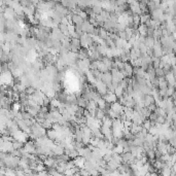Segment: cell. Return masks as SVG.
Segmentation results:
<instances>
[{"mask_svg": "<svg viewBox=\"0 0 176 176\" xmlns=\"http://www.w3.org/2000/svg\"><path fill=\"white\" fill-rule=\"evenodd\" d=\"M13 142V141H5L3 138H1V140H0V149H1V151L11 153L13 150H15Z\"/></svg>", "mask_w": 176, "mask_h": 176, "instance_id": "1", "label": "cell"}, {"mask_svg": "<svg viewBox=\"0 0 176 176\" xmlns=\"http://www.w3.org/2000/svg\"><path fill=\"white\" fill-rule=\"evenodd\" d=\"M80 28H82L84 33H89V34H93L95 29H96L94 25H93L90 21H87V20H84V23H82V26H80Z\"/></svg>", "mask_w": 176, "mask_h": 176, "instance_id": "2", "label": "cell"}, {"mask_svg": "<svg viewBox=\"0 0 176 176\" xmlns=\"http://www.w3.org/2000/svg\"><path fill=\"white\" fill-rule=\"evenodd\" d=\"M3 15H4L6 20H16L17 13L15 11V9L13 7H11V6L5 7V9L3 11Z\"/></svg>", "mask_w": 176, "mask_h": 176, "instance_id": "3", "label": "cell"}, {"mask_svg": "<svg viewBox=\"0 0 176 176\" xmlns=\"http://www.w3.org/2000/svg\"><path fill=\"white\" fill-rule=\"evenodd\" d=\"M104 99H105V101L107 103H113L116 102V101H118V96L116 95V93L114 92H110V91H108L107 93H106L104 96H102Z\"/></svg>", "mask_w": 176, "mask_h": 176, "instance_id": "4", "label": "cell"}, {"mask_svg": "<svg viewBox=\"0 0 176 176\" xmlns=\"http://www.w3.org/2000/svg\"><path fill=\"white\" fill-rule=\"evenodd\" d=\"M111 109H112L114 112L118 113V116H121L122 113L124 112V105L122 104L121 102L116 101V102L111 103Z\"/></svg>", "mask_w": 176, "mask_h": 176, "instance_id": "5", "label": "cell"}, {"mask_svg": "<svg viewBox=\"0 0 176 176\" xmlns=\"http://www.w3.org/2000/svg\"><path fill=\"white\" fill-rule=\"evenodd\" d=\"M86 161L87 159L84 158V157H82V155H77L76 158L73 159V162L75 164V166H77L78 168H84V165H86Z\"/></svg>", "mask_w": 176, "mask_h": 176, "instance_id": "6", "label": "cell"}, {"mask_svg": "<svg viewBox=\"0 0 176 176\" xmlns=\"http://www.w3.org/2000/svg\"><path fill=\"white\" fill-rule=\"evenodd\" d=\"M101 80H102L104 84H109L112 82V74H111V72H105V73L102 74V78H101Z\"/></svg>", "mask_w": 176, "mask_h": 176, "instance_id": "7", "label": "cell"}, {"mask_svg": "<svg viewBox=\"0 0 176 176\" xmlns=\"http://www.w3.org/2000/svg\"><path fill=\"white\" fill-rule=\"evenodd\" d=\"M84 19L82 17H80L78 13H73V16H72V22L75 26H82V24L84 23Z\"/></svg>", "mask_w": 176, "mask_h": 176, "instance_id": "8", "label": "cell"}, {"mask_svg": "<svg viewBox=\"0 0 176 176\" xmlns=\"http://www.w3.org/2000/svg\"><path fill=\"white\" fill-rule=\"evenodd\" d=\"M86 77H87V80L89 84H96V82H97V78L95 77L94 73H93V71L92 70H89L87 72V74H86Z\"/></svg>", "mask_w": 176, "mask_h": 176, "instance_id": "9", "label": "cell"}, {"mask_svg": "<svg viewBox=\"0 0 176 176\" xmlns=\"http://www.w3.org/2000/svg\"><path fill=\"white\" fill-rule=\"evenodd\" d=\"M46 136L48 137L50 139L56 141V140H57V137H58V132L56 131V130H54L53 128H52V129H48L46 132Z\"/></svg>", "mask_w": 176, "mask_h": 176, "instance_id": "10", "label": "cell"}, {"mask_svg": "<svg viewBox=\"0 0 176 176\" xmlns=\"http://www.w3.org/2000/svg\"><path fill=\"white\" fill-rule=\"evenodd\" d=\"M125 70H126L127 74H128V77L132 76L134 74V68L132 67L131 63H128V62H125Z\"/></svg>", "mask_w": 176, "mask_h": 176, "instance_id": "11", "label": "cell"}, {"mask_svg": "<svg viewBox=\"0 0 176 176\" xmlns=\"http://www.w3.org/2000/svg\"><path fill=\"white\" fill-rule=\"evenodd\" d=\"M127 43H128V40L123 39V38H120V37H118V39L116 40V47H118V48H125V46L127 45Z\"/></svg>", "mask_w": 176, "mask_h": 176, "instance_id": "12", "label": "cell"}, {"mask_svg": "<svg viewBox=\"0 0 176 176\" xmlns=\"http://www.w3.org/2000/svg\"><path fill=\"white\" fill-rule=\"evenodd\" d=\"M88 101L87 99L84 97H78L77 98V104H78L79 107H82V108H87V105H88Z\"/></svg>", "mask_w": 176, "mask_h": 176, "instance_id": "13", "label": "cell"}, {"mask_svg": "<svg viewBox=\"0 0 176 176\" xmlns=\"http://www.w3.org/2000/svg\"><path fill=\"white\" fill-rule=\"evenodd\" d=\"M112 124H113V120L110 118V116H105V118L102 120V125H104V126H107V127L112 128Z\"/></svg>", "mask_w": 176, "mask_h": 176, "instance_id": "14", "label": "cell"}, {"mask_svg": "<svg viewBox=\"0 0 176 176\" xmlns=\"http://www.w3.org/2000/svg\"><path fill=\"white\" fill-rule=\"evenodd\" d=\"M114 93H116V95L118 96V99H120L121 97H123L124 93H125V89H124V88L122 87L121 84H118V87L116 88V91H114Z\"/></svg>", "mask_w": 176, "mask_h": 176, "instance_id": "15", "label": "cell"}, {"mask_svg": "<svg viewBox=\"0 0 176 176\" xmlns=\"http://www.w3.org/2000/svg\"><path fill=\"white\" fill-rule=\"evenodd\" d=\"M98 69H99V70L101 71L102 73H105V72H108V71L110 70V69L108 68L107 66H106L105 64L103 63V62H102V61H101V60H100L99 65H98Z\"/></svg>", "mask_w": 176, "mask_h": 176, "instance_id": "16", "label": "cell"}, {"mask_svg": "<svg viewBox=\"0 0 176 176\" xmlns=\"http://www.w3.org/2000/svg\"><path fill=\"white\" fill-rule=\"evenodd\" d=\"M22 104H21V102H13V105H11V109H13V111H16V112H19V111H21V109H22Z\"/></svg>", "mask_w": 176, "mask_h": 176, "instance_id": "17", "label": "cell"}, {"mask_svg": "<svg viewBox=\"0 0 176 176\" xmlns=\"http://www.w3.org/2000/svg\"><path fill=\"white\" fill-rule=\"evenodd\" d=\"M13 148H15V149H20V148L24 147V145H25L24 142L19 141V140H16V139H15V141H13Z\"/></svg>", "mask_w": 176, "mask_h": 176, "instance_id": "18", "label": "cell"}, {"mask_svg": "<svg viewBox=\"0 0 176 176\" xmlns=\"http://www.w3.org/2000/svg\"><path fill=\"white\" fill-rule=\"evenodd\" d=\"M71 44L80 48V45H82L80 44V39H79V38H74V37H72V39H71Z\"/></svg>", "mask_w": 176, "mask_h": 176, "instance_id": "19", "label": "cell"}, {"mask_svg": "<svg viewBox=\"0 0 176 176\" xmlns=\"http://www.w3.org/2000/svg\"><path fill=\"white\" fill-rule=\"evenodd\" d=\"M138 32L140 33V35L144 36V35L146 34V27H145L144 25H140L139 28H138Z\"/></svg>", "mask_w": 176, "mask_h": 176, "instance_id": "20", "label": "cell"}, {"mask_svg": "<svg viewBox=\"0 0 176 176\" xmlns=\"http://www.w3.org/2000/svg\"><path fill=\"white\" fill-rule=\"evenodd\" d=\"M22 114H23V118L24 120H32V118H34V116H32L28 111H22Z\"/></svg>", "mask_w": 176, "mask_h": 176, "instance_id": "21", "label": "cell"}, {"mask_svg": "<svg viewBox=\"0 0 176 176\" xmlns=\"http://www.w3.org/2000/svg\"><path fill=\"white\" fill-rule=\"evenodd\" d=\"M92 9L93 11H94L96 15H100V13H102V9L103 8L101 7V6H97V5H95V6H92Z\"/></svg>", "mask_w": 176, "mask_h": 176, "instance_id": "22", "label": "cell"}, {"mask_svg": "<svg viewBox=\"0 0 176 176\" xmlns=\"http://www.w3.org/2000/svg\"><path fill=\"white\" fill-rule=\"evenodd\" d=\"M35 91H36V89H35L34 87H33V86H30V87H28L26 89V93L28 95H32L33 94V93L35 92Z\"/></svg>", "mask_w": 176, "mask_h": 176, "instance_id": "23", "label": "cell"}, {"mask_svg": "<svg viewBox=\"0 0 176 176\" xmlns=\"http://www.w3.org/2000/svg\"><path fill=\"white\" fill-rule=\"evenodd\" d=\"M140 22L141 21H140V18L138 17V15H135V16L133 17V25H134V26H137Z\"/></svg>", "mask_w": 176, "mask_h": 176, "instance_id": "24", "label": "cell"}, {"mask_svg": "<svg viewBox=\"0 0 176 176\" xmlns=\"http://www.w3.org/2000/svg\"><path fill=\"white\" fill-rule=\"evenodd\" d=\"M145 43H146V46L147 47H151L153 44V38H150V37H148L146 40H145Z\"/></svg>", "mask_w": 176, "mask_h": 176, "instance_id": "25", "label": "cell"}, {"mask_svg": "<svg viewBox=\"0 0 176 176\" xmlns=\"http://www.w3.org/2000/svg\"><path fill=\"white\" fill-rule=\"evenodd\" d=\"M143 127H144V129H150V123L148 121H145L144 122V125H143Z\"/></svg>", "mask_w": 176, "mask_h": 176, "instance_id": "26", "label": "cell"}, {"mask_svg": "<svg viewBox=\"0 0 176 176\" xmlns=\"http://www.w3.org/2000/svg\"><path fill=\"white\" fill-rule=\"evenodd\" d=\"M147 20H148V17L147 16H141L140 17V21H141V23H145V22H147Z\"/></svg>", "mask_w": 176, "mask_h": 176, "instance_id": "27", "label": "cell"}]
</instances>
